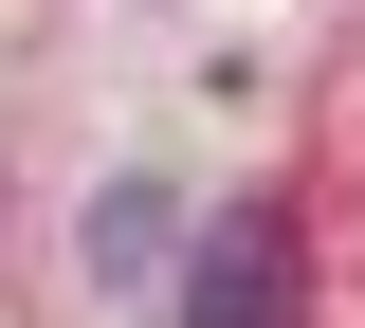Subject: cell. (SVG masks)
<instances>
[{"label": "cell", "instance_id": "cell-1", "mask_svg": "<svg viewBox=\"0 0 365 328\" xmlns=\"http://www.w3.org/2000/svg\"><path fill=\"white\" fill-rule=\"evenodd\" d=\"M182 328H311L292 219H220V237H201V255H182Z\"/></svg>", "mask_w": 365, "mask_h": 328}]
</instances>
